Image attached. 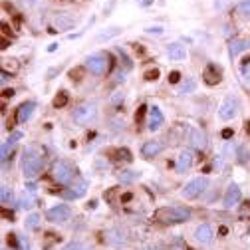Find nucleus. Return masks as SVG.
I'll use <instances>...</instances> for the list:
<instances>
[{"label": "nucleus", "mask_w": 250, "mask_h": 250, "mask_svg": "<svg viewBox=\"0 0 250 250\" xmlns=\"http://www.w3.org/2000/svg\"><path fill=\"white\" fill-rule=\"evenodd\" d=\"M40 225V214H30L26 218V229H38Z\"/></svg>", "instance_id": "nucleus-28"}, {"label": "nucleus", "mask_w": 250, "mask_h": 250, "mask_svg": "<svg viewBox=\"0 0 250 250\" xmlns=\"http://www.w3.org/2000/svg\"><path fill=\"white\" fill-rule=\"evenodd\" d=\"M163 123H165V115H163V111H161L157 105L149 107V121H147L149 131H157Z\"/></svg>", "instance_id": "nucleus-13"}, {"label": "nucleus", "mask_w": 250, "mask_h": 250, "mask_svg": "<svg viewBox=\"0 0 250 250\" xmlns=\"http://www.w3.org/2000/svg\"><path fill=\"white\" fill-rule=\"evenodd\" d=\"M12 197H14V195H12V189H10L8 185H2V187H0V201H2L4 207L12 203Z\"/></svg>", "instance_id": "nucleus-24"}, {"label": "nucleus", "mask_w": 250, "mask_h": 250, "mask_svg": "<svg viewBox=\"0 0 250 250\" xmlns=\"http://www.w3.org/2000/svg\"><path fill=\"white\" fill-rule=\"evenodd\" d=\"M82 72H83V70H80V68H78V70H72V74H70V76H72V80H74V76H76V80H80Z\"/></svg>", "instance_id": "nucleus-36"}, {"label": "nucleus", "mask_w": 250, "mask_h": 250, "mask_svg": "<svg viewBox=\"0 0 250 250\" xmlns=\"http://www.w3.org/2000/svg\"><path fill=\"white\" fill-rule=\"evenodd\" d=\"M58 46H60L58 42H54V44H50V46H48V52H56V50H58Z\"/></svg>", "instance_id": "nucleus-41"}, {"label": "nucleus", "mask_w": 250, "mask_h": 250, "mask_svg": "<svg viewBox=\"0 0 250 250\" xmlns=\"http://www.w3.org/2000/svg\"><path fill=\"white\" fill-rule=\"evenodd\" d=\"M197 89V82L193 80V78H187L183 83H181V87H179V93H183V96H185V93H193Z\"/></svg>", "instance_id": "nucleus-23"}, {"label": "nucleus", "mask_w": 250, "mask_h": 250, "mask_svg": "<svg viewBox=\"0 0 250 250\" xmlns=\"http://www.w3.org/2000/svg\"><path fill=\"white\" fill-rule=\"evenodd\" d=\"M46 216H48L50 223H66L68 218L72 216V208L68 205H56V207L48 208Z\"/></svg>", "instance_id": "nucleus-9"}, {"label": "nucleus", "mask_w": 250, "mask_h": 250, "mask_svg": "<svg viewBox=\"0 0 250 250\" xmlns=\"http://www.w3.org/2000/svg\"><path fill=\"white\" fill-rule=\"evenodd\" d=\"M165 54L169 56V60L173 62H185L187 60V48L181 42H171L165 46Z\"/></svg>", "instance_id": "nucleus-11"}, {"label": "nucleus", "mask_w": 250, "mask_h": 250, "mask_svg": "<svg viewBox=\"0 0 250 250\" xmlns=\"http://www.w3.org/2000/svg\"><path fill=\"white\" fill-rule=\"evenodd\" d=\"M145 109H147V107H145V105H141V107H139V111L135 113V121H137V123H141V119H143V115H145Z\"/></svg>", "instance_id": "nucleus-33"}, {"label": "nucleus", "mask_w": 250, "mask_h": 250, "mask_svg": "<svg viewBox=\"0 0 250 250\" xmlns=\"http://www.w3.org/2000/svg\"><path fill=\"white\" fill-rule=\"evenodd\" d=\"M36 203H38V201H36V197H34L32 193H30V191L26 193V191H24V193H22V197L18 199L16 207H18V208H22V210H28V208H32Z\"/></svg>", "instance_id": "nucleus-21"}, {"label": "nucleus", "mask_w": 250, "mask_h": 250, "mask_svg": "<svg viewBox=\"0 0 250 250\" xmlns=\"http://www.w3.org/2000/svg\"><path fill=\"white\" fill-rule=\"evenodd\" d=\"M139 4H141V6H151V4H153V0H141Z\"/></svg>", "instance_id": "nucleus-42"}, {"label": "nucleus", "mask_w": 250, "mask_h": 250, "mask_svg": "<svg viewBox=\"0 0 250 250\" xmlns=\"http://www.w3.org/2000/svg\"><path fill=\"white\" fill-rule=\"evenodd\" d=\"M240 199H242V193H240V187L236 185V183H230L229 185V189H227V193H225V199H223V205H225V208H234L238 203H240Z\"/></svg>", "instance_id": "nucleus-10"}, {"label": "nucleus", "mask_w": 250, "mask_h": 250, "mask_svg": "<svg viewBox=\"0 0 250 250\" xmlns=\"http://www.w3.org/2000/svg\"><path fill=\"white\" fill-rule=\"evenodd\" d=\"M66 104H68V93H66V91H60L58 96L54 98V107L60 109V107H64Z\"/></svg>", "instance_id": "nucleus-27"}, {"label": "nucleus", "mask_w": 250, "mask_h": 250, "mask_svg": "<svg viewBox=\"0 0 250 250\" xmlns=\"http://www.w3.org/2000/svg\"><path fill=\"white\" fill-rule=\"evenodd\" d=\"M225 153H229V155L232 153V155H234V143H230V141H229V143H227V147H225Z\"/></svg>", "instance_id": "nucleus-35"}, {"label": "nucleus", "mask_w": 250, "mask_h": 250, "mask_svg": "<svg viewBox=\"0 0 250 250\" xmlns=\"http://www.w3.org/2000/svg\"><path fill=\"white\" fill-rule=\"evenodd\" d=\"M52 177L60 185H68L72 181V177H74L72 163H68V161H56L54 167H52Z\"/></svg>", "instance_id": "nucleus-6"}, {"label": "nucleus", "mask_w": 250, "mask_h": 250, "mask_svg": "<svg viewBox=\"0 0 250 250\" xmlns=\"http://www.w3.org/2000/svg\"><path fill=\"white\" fill-rule=\"evenodd\" d=\"M98 115V107L96 104H91V102H85V104H80L76 109H74V123L76 125H87L91 119H96Z\"/></svg>", "instance_id": "nucleus-4"}, {"label": "nucleus", "mask_w": 250, "mask_h": 250, "mask_svg": "<svg viewBox=\"0 0 250 250\" xmlns=\"http://www.w3.org/2000/svg\"><path fill=\"white\" fill-rule=\"evenodd\" d=\"M2 96H4V98H12V96H14V89H4Z\"/></svg>", "instance_id": "nucleus-39"}, {"label": "nucleus", "mask_w": 250, "mask_h": 250, "mask_svg": "<svg viewBox=\"0 0 250 250\" xmlns=\"http://www.w3.org/2000/svg\"><path fill=\"white\" fill-rule=\"evenodd\" d=\"M223 137H225V139H230V137H232V129H225V131H223Z\"/></svg>", "instance_id": "nucleus-40"}, {"label": "nucleus", "mask_w": 250, "mask_h": 250, "mask_svg": "<svg viewBox=\"0 0 250 250\" xmlns=\"http://www.w3.org/2000/svg\"><path fill=\"white\" fill-rule=\"evenodd\" d=\"M236 113H238V102H236V98H232V96L225 98V102L221 104V107H218V117H221L223 121H230V119L236 117Z\"/></svg>", "instance_id": "nucleus-8"}, {"label": "nucleus", "mask_w": 250, "mask_h": 250, "mask_svg": "<svg viewBox=\"0 0 250 250\" xmlns=\"http://www.w3.org/2000/svg\"><path fill=\"white\" fill-rule=\"evenodd\" d=\"M26 189H28L30 193H36V185H34V183H28V185H26Z\"/></svg>", "instance_id": "nucleus-38"}, {"label": "nucleus", "mask_w": 250, "mask_h": 250, "mask_svg": "<svg viewBox=\"0 0 250 250\" xmlns=\"http://www.w3.org/2000/svg\"><path fill=\"white\" fill-rule=\"evenodd\" d=\"M107 60H109L107 54H102V52L91 54V56L85 58V70L93 76H104L107 72V64H109Z\"/></svg>", "instance_id": "nucleus-3"}, {"label": "nucleus", "mask_w": 250, "mask_h": 250, "mask_svg": "<svg viewBox=\"0 0 250 250\" xmlns=\"http://www.w3.org/2000/svg\"><path fill=\"white\" fill-rule=\"evenodd\" d=\"M66 250H85V246L82 242H72V244L66 246Z\"/></svg>", "instance_id": "nucleus-32"}, {"label": "nucleus", "mask_w": 250, "mask_h": 250, "mask_svg": "<svg viewBox=\"0 0 250 250\" xmlns=\"http://www.w3.org/2000/svg\"><path fill=\"white\" fill-rule=\"evenodd\" d=\"M246 50H250V40H246V38H234L229 44V56L230 58H236L238 54H242Z\"/></svg>", "instance_id": "nucleus-16"}, {"label": "nucleus", "mask_w": 250, "mask_h": 250, "mask_svg": "<svg viewBox=\"0 0 250 250\" xmlns=\"http://www.w3.org/2000/svg\"><path fill=\"white\" fill-rule=\"evenodd\" d=\"M76 24H78V16H74L72 12H56L54 14V26L58 28V32L72 30Z\"/></svg>", "instance_id": "nucleus-7"}, {"label": "nucleus", "mask_w": 250, "mask_h": 250, "mask_svg": "<svg viewBox=\"0 0 250 250\" xmlns=\"http://www.w3.org/2000/svg\"><path fill=\"white\" fill-rule=\"evenodd\" d=\"M20 165H22L24 179H36L44 169V159H42V155L38 153V149L28 147L22 153V163Z\"/></svg>", "instance_id": "nucleus-1"}, {"label": "nucleus", "mask_w": 250, "mask_h": 250, "mask_svg": "<svg viewBox=\"0 0 250 250\" xmlns=\"http://www.w3.org/2000/svg\"><path fill=\"white\" fill-rule=\"evenodd\" d=\"M179 80H181V74H179V72H171V74H169V82H171V83H177Z\"/></svg>", "instance_id": "nucleus-34"}, {"label": "nucleus", "mask_w": 250, "mask_h": 250, "mask_svg": "<svg viewBox=\"0 0 250 250\" xmlns=\"http://www.w3.org/2000/svg\"><path fill=\"white\" fill-rule=\"evenodd\" d=\"M240 74H242V78L250 83V60H248V58L242 62V66H240Z\"/></svg>", "instance_id": "nucleus-29"}, {"label": "nucleus", "mask_w": 250, "mask_h": 250, "mask_svg": "<svg viewBox=\"0 0 250 250\" xmlns=\"http://www.w3.org/2000/svg\"><path fill=\"white\" fill-rule=\"evenodd\" d=\"M212 229L208 227V225H201V227H197V230H195V238H197V242H201V244H210L212 242Z\"/></svg>", "instance_id": "nucleus-20"}, {"label": "nucleus", "mask_w": 250, "mask_h": 250, "mask_svg": "<svg viewBox=\"0 0 250 250\" xmlns=\"http://www.w3.org/2000/svg\"><path fill=\"white\" fill-rule=\"evenodd\" d=\"M121 32H123V28H119V26H111V28H107V30H102V32H98L96 40H98V42H104V40H111V38L119 36Z\"/></svg>", "instance_id": "nucleus-22"}, {"label": "nucleus", "mask_w": 250, "mask_h": 250, "mask_svg": "<svg viewBox=\"0 0 250 250\" xmlns=\"http://www.w3.org/2000/svg\"><path fill=\"white\" fill-rule=\"evenodd\" d=\"M195 163V155L191 149H183L179 153V157H177V173H185V171H189Z\"/></svg>", "instance_id": "nucleus-12"}, {"label": "nucleus", "mask_w": 250, "mask_h": 250, "mask_svg": "<svg viewBox=\"0 0 250 250\" xmlns=\"http://www.w3.org/2000/svg\"><path fill=\"white\" fill-rule=\"evenodd\" d=\"M191 216H193V212L187 207H161V208L155 210V221H159L163 225L187 223Z\"/></svg>", "instance_id": "nucleus-2"}, {"label": "nucleus", "mask_w": 250, "mask_h": 250, "mask_svg": "<svg viewBox=\"0 0 250 250\" xmlns=\"http://www.w3.org/2000/svg\"><path fill=\"white\" fill-rule=\"evenodd\" d=\"M157 78H159V70H157V68H155V70H149V72H145V80H147V82H155Z\"/></svg>", "instance_id": "nucleus-31"}, {"label": "nucleus", "mask_w": 250, "mask_h": 250, "mask_svg": "<svg viewBox=\"0 0 250 250\" xmlns=\"http://www.w3.org/2000/svg\"><path fill=\"white\" fill-rule=\"evenodd\" d=\"M117 179H119L121 183H131V181L139 179V173H135V171H121V173L117 175Z\"/></svg>", "instance_id": "nucleus-26"}, {"label": "nucleus", "mask_w": 250, "mask_h": 250, "mask_svg": "<svg viewBox=\"0 0 250 250\" xmlns=\"http://www.w3.org/2000/svg\"><path fill=\"white\" fill-rule=\"evenodd\" d=\"M22 137H24V135H22V131H14V133H12V135L2 143V151H0V157H2V161H6V159H8V151H10V149H12V147L22 139Z\"/></svg>", "instance_id": "nucleus-19"}, {"label": "nucleus", "mask_w": 250, "mask_h": 250, "mask_svg": "<svg viewBox=\"0 0 250 250\" xmlns=\"http://www.w3.org/2000/svg\"><path fill=\"white\" fill-rule=\"evenodd\" d=\"M163 143L161 141H157V139H153V141H145L143 145H141V155L145 159H151V157H157V155L163 151Z\"/></svg>", "instance_id": "nucleus-14"}, {"label": "nucleus", "mask_w": 250, "mask_h": 250, "mask_svg": "<svg viewBox=\"0 0 250 250\" xmlns=\"http://www.w3.org/2000/svg\"><path fill=\"white\" fill-rule=\"evenodd\" d=\"M221 70H218L214 64H208L207 68H205V72H203V82L207 83V85H216L218 82H221Z\"/></svg>", "instance_id": "nucleus-17"}, {"label": "nucleus", "mask_w": 250, "mask_h": 250, "mask_svg": "<svg viewBox=\"0 0 250 250\" xmlns=\"http://www.w3.org/2000/svg\"><path fill=\"white\" fill-rule=\"evenodd\" d=\"M34 109H36V104H34V102H24V104H20V107L16 109V121H18V123H26L30 117H32Z\"/></svg>", "instance_id": "nucleus-15"}, {"label": "nucleus", "mask_w": 250, "mask_h": 250, "mask_svg": "<svg viewBox=\"0 0 250 250\" xmlns=\"http://www.w3.org/2000/svg\"><path fill=\"white\" fill-rule=\"evenodd\" d=\"M191 145H193V149H197V151H205L207 149V135H205V131L203 129H193L191 131Z\"/></svg>", "instance_id": "nucleus-18"}, {"label": "nucleus", "mask_w": 250, "mask_h": 250, "mask_svg": "<svg viewBox=\"0 0 250 250\" xmlns=\"http://www.w3.org/2000/svg\"><path fill=\"white\" fill-rule=\"evenodd\" d=\"M145 34L163 36V34H165V28H163V26H147V28H145Z\"/></svg>", "instance_id": "nucleus-30"}, {"label": "nucleus", "mask_w": 250, "mask_h": 250, "mask_svg": "<svg viewBox=\"0 0 250 250\" xmlns=\"http://www.w3.org/2000/svg\"><path fill=\"white\" fill-rule=\"evenodd\" d=\"M207 187H208V179L207 177H197V179H193V181H189V183L185 185V189H183L181 195L185 199L193 201V199H197V197H201L205 193Z\"/></svg>", "instance_id": "nucleus-5"}, {"label": "nucleus", "mask_w": 250, "mask_h": 250, "mask_svg": "<svg viewBox=\"0 0 250 250\" xmlns=\"http://www.w3.org/2000/svg\"><path fill=\"white\" fill-rule=\"evenodd\" d=\"M236 10H238L240 18H244V20H250V0H242V2H238Z\"/></svg>", "instance_id": "nucleus-25"}, {"label": "nucleus", "mask_w": 250, "mask_h": 250, "mask_svg": "<svg viewBox=\"0 0 250 250\" xmlns=\"http://www.w3.org/2000/svg\"><path fill=\"white\" fill-rule=\"evenodd\" d=\"M10 78H12V74H8L6 70H2V83H6V82H8Z\"/></svg>", "instance_id": "nucleus-37"}]
</instances>
